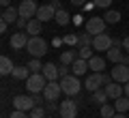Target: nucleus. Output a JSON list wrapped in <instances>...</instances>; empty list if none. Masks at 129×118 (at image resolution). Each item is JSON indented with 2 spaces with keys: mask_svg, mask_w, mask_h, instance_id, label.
I'll list each match as a JSON object with an SVG mask.
<instances>
[{
  "mask_svg": "<svg viewBox=\"0 0 129 118\" xmlns=\"http://www.w3.org/2000/svg\"><path fill=\"white\" fill-rule=\"evenodd\" d=\"M47 86V77L43 73H30V77L26 80V90L28 95H37V92H43Z\"/></svg>",
  "mask_w": 129,
  "mask_h": 118,
  "instance_id": "1",
  "label": "nucleus"
},
{
  "mask_svg": "<svg viewBox=\"0 0 129 118\" xmlns=\"http://www.w3.org/2000/svg\"><path fill=\"white\" fill-rule=\"evenodd\" d=\"M26 52L32 56V58H41V56L47 54V43L43 41L39 34L30 36V41H28V45H26Z\"/></svg>",
  "mask_w": 129,
  "mask_h": 118,
  "instance_id": "2",
  "label": "nucleus"
},
{
  "mask_svg": "<svg viewBox=\"0 0 129 118\" xmlns=\"http://www.w3.org/2000/svg\"><path fill=\"white\" fill-rule=\"evenodd\" d=\"M60 86H62V92L67 97H75L80 92V88H82V84H80V77L71 73L67 77H60Z\"/></svg>",
  "mask_w": 129,
  "mask_h": 118,
  "instance_id": "3",
  "label": "nucleus"
},
{
  "mask_svg": "<svg viewBox=\"0 0 129 118\" xmlns=\"http://www.w3.org/2000/svg\"><path fill=\"white\" fill-rule=\"evenodd\" d=\"M112 45H114V39L110 34H106V32H101V34H97L92 39V50L95 52H108Z\"/></svg>",
  "mask_w": 129,
  "mask_h": 118,
  "instance_id": "4",
  "label": "nucleus"
},
{
  "mask_svg": "<svg viewBox=\"0 0 129 118\" xmlns=\"http://www.w3.org/2000/svg\"><path fill=\"white\" fill-rule=\"evenodd\" d=\"M60 95H62V86H60L58 80H52V82H47L45 90H43V97H45V101H58Z\"/></svg>",
  "mask_w": 129,
  "mask_h": 118,
  "instance_id": "5",
  "label": "nucleus"
},
{
  "mask_svg": "<svg viewBox=\"0 0 129 118\" xmlns=\"http://www.w3.org/2000/svg\"><path fill=\"white\" fill-rule=\"evenodd\" d=\"M58 114L62 118H78V101L73 99H64L58 107Z\"/></svg>",
  "mask_w": 129,
  "mask_h": 118,
  "instance_id": "6",
  "label": "nucleus"
},
{
  "mask_svg": "<svg viewBox=\"0 0 129 118\" xmlns=\"http://www.w3.org/2000/svg\"><path fill=\"white\" fill-rule=\"evenodd\" d=\"M106 26H108V22L103 17H88L86 32H90L92 36H97V34H101V32H106Z\"/></svg>",
  "mask_w": 129,
  "mask_h": 118,
  "instance_id": "7",
  "label": "nucleus"
},
{
  "mask_svg": "<svg viewBox=\"0 0 129 118\" xmlns=\"http://www.w3.org/2000/svg\"><path fill=\"white\" fill-rule=\"evenodd\" d=\"M32 107H35V99H32V95H17V97H13V109L30 112Z\"/></svg>",
  "mask_w": 129,
  "mask_h": 118,
  "instance_id": "8",
  "label": "nucleus"
},
{
  "mask_svg": "<svg viewBox=\"0 0 129 118\" xmlns=\"http://www.w3.org/2000/svg\"><path fill=\"white\" fill-rule=\"evenodd\" d=\"M19 9V17H26V19H32V17H37V2L35 0H22V5L17 7Z\"/></svg>",
  "mask_w": 129,
  "mask_h": 118,
  "instance_id": "9",
  "label": "nucleus"
},
{
  "mask_svg": "<svg viewBox=\"0 0 129 118\" xmlns=\"http://www.w3.org/2000/svg\"><path fill=\"white\" fill-rule=\"evenodd\" d=\"M112 80L118 84H127L129 82V64H114V69H112Z\"/></svg>",
  "mask_w": 129,
  "mask_h": 118,
  "instance_id": "10",
  "label": "nucleus"
},
{
  "mask_svg": "<svg viewBox=\"0 0 129 118\" xmlns=\"http://www.w3.org/2000/svg\"><path fill=\"white\" fill-rule=\"evenodd\" d=\"M103 86V73H90V75L84 80V88L88 92H95Z\"/></svg>",
  "mask_w": 129,
  "mask_h": 118,
  "instance_id": "11",
  "label": "nucleus"
},
{
  "mask_svg": "<svg viewBox=\"0 0 129 118\" xmlns=\"http://www.w3.org/2000/svg\"><path fill=\"white\" fill-rule=\"evenodd\" d=\"M28 41H30L28 32L26 30H17L13 36H11V47H13V50H26Z\"/></svg>",
  "mask_w": 129,
  "mask_h": 118,
  "instance_id": "12",
  "label": "nucleus"
},
{
  "mask_svg": "<svg viewBox=\"0 0 129 118\" xmlns=\"http://www.w3.org/2000/svg\"><path fill=\"white\" fill-rule=\"evenodd\" d=\"M37 19H41V22L56 19V9H54L52 5H43V7H39V11H37Z\"/></svg>",
  "mask_w": 129,
  "mask_h": 118,
  "instance_id": "13",
  "label": "nucleus"
},
{
  "mask_svg": "<svg viewBox=\"0 0 129 118\" xmlns=\"http://www.w3.org/2000/svg\"><path fill=\"white\" fill-rule=\"evenodd\" d=\"M88 60H84V58H78L73 64H71V73L73 75H78V77H82V75H86V71H88Z\"/></svg>",
  "mask_w": 129,
  "mask_h": 118,
  "instance_id": "14",
  "label": "nucleus"
},
{
  "mask_svg": "<svg viewBox=\"0 0 129 118\" xmlns=\"http://www.w3.org/2000/svg\"><path fill=\"white\" fill-rule=\"evenodd\" d=\"M106 92H108L110 99H118V97L125 95V86H120L118 82H110V84L106 86Z\"/></svg>",
  "mask_w": 129,
  "mask_h": 118,
  "instance_id": "15",
  "label": "nucleus"
},
{
  "mask_svg": "<svg viewBox=\"0 0 129 118\" xmlns=\"http://www.w3.org/2000/svg\"><path fill=\"white\" fill-rule=\"evenodd\" d=\"M17 19H19V9H15V7H7V9H2V22L15 24Z\"/></svg>",
  "mask_w": 129,
  "mask_h": 118,
  "instance_id": "16",
  "label": "nucleus"
},
{
  "mask_svg": "<svg viewBox=\"0 0 129 118\" xmlns=\"http://www.w3.org/2000/svg\"><path fill=\"white\" fill-rule=\"evenodd\" d=\"M43 75L47 77V82H52V80H58L60 77V73H58V67H56L54 62H47V64H43Z\"/></svg>",
  "mask_w": 129,
  "mask_h": 118,
  "instance_id": "17",
  "label": "nucleus"
},
{
  "mask_svg": "<svg viewBox=\"0 0 129 118\" xmlns=\"http://www.w3.org/2000/svg\"><path fill=\"white\" fill-rule=\"evenodd\" d=\"M41 26H43V22H41V19L32 17V19H28L26 32H28V34H32V36H37V34H41Z\"/></svg>",
  "mask_w": 129,
  "mask_h": 118,
  "instance_id": "18",
  "label": "nucleus"
},
{
  "mask_svg": "<svg viewBox=\"0 0 129 118\" xmlns=\"http://www.w3.org/2000/svg\"><path fill=\"white\" fill-rule=\"evenodd\" d=\"M88 67H90L95 73H103V69H106V58H101V56H92V58L88 60Z\"/></svg>",
  "mask_w": 129,
  "mask_h": 118,
  "instance_id": "19",
  "label": "nucleus"
},
{
  "mask_svg": "<svg viewBox=\"0 0 129 118\" xmlns=\"http://www.w3.org/2000/svg\"><path fill=\"white\" fill-rule=\"evenodd\" d=\"M13 62H11V58L9 56H2V58H0V73H2V75H11V73H13Z\"/></svg>",
  "mask_w": 129,
  "mask_h": 118,
  "instance_id": "20",
  "label": "nucleus"
},
{
  "mask_svg": "<svg viewBox=\"0 0 129 118\" xmlns=\"http://www.w3.org/2000/svg\"><path fill=\"white\" fill-rule=\"evenodd\" d=\"M78 58H80V56H78V50H69V52H62V54H60V62L69 64V67H71Z\"/></svg>",
  "mask_w": 129,
  "mask_h": 118,
  "instance_id": "21",
  "label": "nucleus"
},
{
  "mask_svg": "<svg viewBox=\"0 0 129 118\" xmlns=\"http://www.w3.org/2000/svg\"><path fill=\"white\" fill-rule=\"evenodd\" d=\"M108 99H110V97H108L106 88H99V90H95V92H92V97H90V101H92V103H99V105H103Z\"/></svg>",
  "mask_w": 129,
  "mask_h": 118,
  "instance_id": "22",
  "label": "nucleus"
},
{
  "mask_svg": "<svg viewBox=\"0 0 129 118\" xmlns=\"http://www.w3.org/2000/svg\"><path fill=\"white\" fill-rule=\"evenodd\" d=\"M106 54H108V60H112L114 64H118L120 58H123V52H120V47H116V45H112L110 50L106 52Z\"/></svg>",
  "mask_w": 129,
  "mask_h": 118,
  "instance_id": "23",
  "label": "nucleus"
},
{
  "mask_svg": "<svg viewBox=\"0 0 129 118\" xmlns=\"http://www.w3.org/2000/svg\"><path fill=\"white\" fill-rule=\"evenodd\" d=\"M114 107H116V112H120V114H125L129 109V97H118V99H114Z\"/></svg>",
  "mask_w": 129,
  "mask_h": 118,
  "instance_id": "24",
  "label": "nucleus"
},
{
  "mask_svg": "<svg viewBox=\"0 0 129 118\" xmlns=\"http://www.w3.org/2000/svg\"><path fill=\"white\" fill-rule=\"evenodd\" d=\"M11 75H13L15 80H24V82H26L28 77H30V69H28V67H15Z\"/></svg>",
  "mask_w": 129,
  "mask_h": 118,
  "instance_id": "25",
  "label": "nucleus"
},
{
  "mask_svg": "<svg viewBox=\"0 0 129 118\" xmlns=\"http://www.w3.org/2000/svg\"><path fill=\"white\" fill-rule=\"evenodd\" d=\"M99 114H101V118H112V116L116 114L114 103H103L101 107H99Z\"/></svg>",
  "mask_w": 129,
  "mask_h": 118,
  "instance_id": "26",
  "label": "nucleus"
},
{
  "mask_svg": "<svg viewBox=\"0 0 129 118\" xmlns=\"http://www.w3.org/2000/svg\"><path fill=\"white\" fill-rule=\"evenodd\" d=\"M92 52H95V50H92V45H82V47H78V56H80V58H84V60H90L92 56H95Z\"/></svg>",
  "mask_w": 129,
  "mask_h": 118,
  "instance_id": "27",
  "label": "nucleus"
},
{
  "mask_svg": "<svg viewBox=\"0 0 129 118\" xmlns=\"http://www.w3.org/2000/svg\"><path fill=\"white\" fill-rule=\"evenodd\" d=\"M69 19H71V15L67 13V11H64V9L56 11V19H54V22L58 24V26H64V24H69Z\"/></svg>",
  "mask_w": 129,
  "mask_h": 118,
  "instance_id": "28",
  "label": "nucleus"
},
{
  "mask_svg": "<svg viewBox=\"0 0 129 118\" xmlns=\"http://www.w3.org/2000/svg\"><path fill=\"white\" fill-rule=\"evenodd\" d=\"M28 114H30V118H43V116H47V109H45V105H35Z\"/></svg>",
  "mask_w": 129,
  "mask_h": 118,
  "instance_id": "29",
  "label": "nucleus"
},
{
  "mask_svg": "<svg viewBox=\"0 0 129 118\" xmlns=\"http://www.w3.org/2000/svg\"><path fill=\"white\" fill-rule=\"evenodd\" d=\"M92 39H95V36H92L90 32L78 34V47H82V45H92Z\"/></svg>",
  "mask_w": 129,
  "mask_h": 118,
  "instance_id": "30",
  "label": "nucleus"
},
{
  "mask_svg": "<svg viewBox=\"0 0 129 118\" xmlns=\"http://www.w3.org/2000/svg\"><path fill=\"white\" fill-rule=\"evenodd\" d=\"M103 19H106L108 24H118L120 22V13L118 11H108V13L103 15Z\"/></svg>",
  "mask_w": 129,
  "mask_h": 118,
  "instance_id": "31",
  "label": "nucleus"
},
{
  "mask_svg": "<svg viewBox=\"0 0 129 118\" xmlns=\"http://www.w3.org/2000/svg\"><path fill=\"white\" fill-rule=\"evenodd\" d=\"M28 69H30V73H41L43 71V64H41V60H39V58H32L30 64H28Z\"/></svg>",
  "mask_w": 129,
  "mask_h": 118,
  "instance_id": "32",
  "label": "nucleus"
},
{
  "mask_svg": "<svg viewBox=\"0 0 129 118\" xmlns=\"http://www.w3.org/2000/svg\"><path fill=\"white\" fill-rule=\"evenodd\" d=\"M58 107H60V103H56V101H45V109H47V114L58 112Z\"/></svg>",
  "mask_w": 129,
  "mask_h": 118,
  "instance_id": "33",
  "label": "nucleus"
},
{
  "mask_svg": "<svg viewBox=\"0 0 129 118\" xmlns=\"http://www.w3.org/2000/svg\"><path fill=\"white\" fill-rule=\"evenodd\" d=\"M9 118H30V114H28V112H22V109H13V112L9 114Z\"/></svg>",
  "mask_w": 129,
  "mask_h": 118,
  "instance_id": "34",
  "label": "nucleus"
},
{
  "mask_svg": "<svg viewBox=\"0 0 129 118\" xmlns=\"http://www.w3.org/2000/svg\"><path fill=\"white\" fill-rule=\"evenodd\" d=\"M71 67L69 64H64V62H60V67H58V73H60V77H67V75H71Z\"/></svg>",
  "mask_w": 129,
  "mask_h": 118,
  "instance_id": "35",
  "label": "nucleus"
},
{
  "mask_svg": "<svg viewBox=\"0 0 129 118\" xmlns=\"http://www.w3.org/2000/svg\"><path fill=\"white\" fill-rule=\"evenodd\" d=\"M92 5L95 7H101V9H108L112 5V0H92Z\"/></svg>",
  "mask_w": 129,
  "mask_h": 118,
  "instance_id": "36",
  "label": "nucleus"
},
{
  "mask_svg": "<svg viewBox=\"0 0 129 118\" xmlns=\"http://www.w3.org/2000/svg\"><path fill=\"white\" fill-rule=\"evenodd\" d=\"M64 43H69V45H78V34H67V36H64Z\"/></svg>",
  "mask_w": 129,
  "mask_h": 118,
  "instance_id": "37",
  "label": "nucleus"
},
{
  "mask_svg": "<svg viewBox=\"0 0 129 118\" xmlns=\"http://www.w3.org/2000/svg\"><path fill=\"white\" fill-rule=\"evenodd\" d=\"M28 26V19L26 17H19L17 22H15V28H17V30H22V28H26Z\"/></svg>",
  "mask_w": 129,
  "mask_h": 118,
  "instance_id": "38",
  "label": "nucleus"
},
{
  "mask_svg": "<svg viewBox=\"0 0 129 118\" xmlns=\"http://www.w3.org/2000/svg\"><path fill=\"white\" fill-rule=\"evenodd\" d=\"M110 82H114L112 80V73H103V86H108Z\"/></svg>",
  "mask_w": 129,
  "mask_h": 118,
  "instance_id": "39",
  "label": "nucleus"
},
{
  "mask_svg": "<svg viewBox=\"0 0 129 118\" xmlns=\"http://www.w3.org/2000/svg\"><path fill=\"white\" fill-rule=\"evenodd\" d=\"M50 5H52V7H54V9H56V11H60V9H62V5H60V0H52Z\"/></svg>",
  "mask_w": 129,
  "mask_h": 118,
  "instance_id": "40",
  "label": "nucleus"
},
{
  "mask_svg": "<svg viewBox=\"0 0 129 118\" xmlns=\"http://www.w3.org/2000/svg\"><path fill=\"white\" fill-rule=\"evenodd\" d=\"M123 47H125V52L129 54V36H125V39H123Z\"/></svg>",
  "mask_w": 129,
  "mask_h": 118,
  "instance_id": "41",
  "label": "nucleus"
},
{
  "mask_svg": "<svg viewBox=\"0 0 129 118\" xmlns=\"http://www.w3.org/2000/svg\"><path fill=\"white\" fill-rule=\"evenodd\" d=\"M71 2H73V5H75V7H82V5H86L88 0H71Z\"/></svg>",
  "mask_w": 129,
  "mask_h": 118,
  "instance_id": "42",
  "label": "nucleus"
},
{
  "mask_svg": "<svg viewBox=\"0 0 129 118\" xmlns=\"http://www.w3.org/2000/svg\"><path fill=\"white\" fill-rule=\"evenodd\" d=\"M120 62H123V64H129V54H123V58H120Z\"/></svg>",
  "mask_w": 129,
  "mask_h": 118,
  "instance_id": "43",
  "label": "nucleus"
},
{
  "mask_svg": "<svg viewBox=\"0 0 129 118\" xmlns=\"http://www.w3.org/2000/svg\"><path fill=\"white\" fill-rule=\"evenodd\" d=\"M0 5H2V9H7V7H11V0H0Z\"/></svg>",
  "mask_w": 129,
  "mask_h": 118,
  "instance_id": "44",
  "label": "nucleus"
},
{
  "mask_svg": "<svg viewBox=\"0 0 129 118\" xmlns=\"http://www.w3.org/2000/svg\"><path fill=\"white\" fill-rule=\"evenodd\" d=\"M7 26H9L7 22H0V32H7Z\"/></svg>",
  "mask_w": 129,
  "mask_h": 118,
  "instance_id": "45",
  "label": "nucleus"
},
{
  "mask_svg": "<svg viewBox=\"0 0 129 118\" xmlns=\"http://www.w3.org/2000/svg\"><path fill=\"white\" fill-rule=\"evenodd\" d=\"M112 118H127V116H125V114H120V112H116V114H114Z\"/></svg>",
  "mask_w": 129,
  "mask_h": 118,
  "instance_id": "46",
  "label": "nucleus"
},
{
  "mask_svg": "<svg viewBox=\"0 0 129 118\" xmlns=\"http://www.w3.org/2000/svg\"><path fill=\"white\" fill-rule=\"evenodd\" d=\"M125 97H129V82L125 84Z\"/></svg>",
  "mask_w": 129,
  "mask_h": 118,
  "instance_id": "47",
  "label": "nucleus"
},
{
  "mask_svg": "<svg viewBox=\"0 0 129 118\" xmlns=\"http://www.w3.org/2000/svg\"><path fill=\"white\" fill-rule=\"evenodd\" d=\"M43 118H50V116H43Z\"/></svg>",
  "mask_w": 129,
  "mask_h": 118,
  "instance_id": "48",
  "label": "nucleus"
},
{
  "mask_svg": "<svg viewBox=\"0 0 129 118\" xmlns=\"http://www.w3.org/2000/svg\"><path fill=\"white\" fill-rule=\"evenodd\" d=\"M58 118H62V116H58Z\"/></svg>",
  "mask_w": 129,
  "mask_h": 118,
  "instance_id": "49",
  "label": "nucleus"
}]
</instances>
